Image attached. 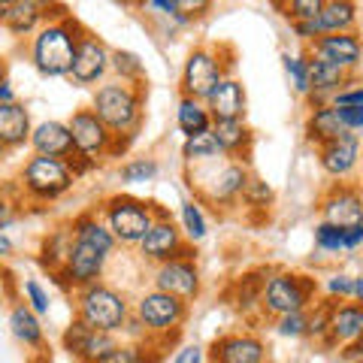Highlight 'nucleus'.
Segmentation results:
<instances>
[{"label": "nucleus", "mask_w": 363, "mask_h": 363, "mask_svg": "<svg viewBox=\"0 0 363 363\" xmlns=\"http://www.w3.org/2000/svg\"><path fill=\"white\" fill-rule=\"evenodd\" d=\"M206 4H212V0H206Z\"/></svg>", "instance_id": "obj_60"}, {"label": "nucleus", "mask_w": 363, "mask_h": 363, "mask_svg": "<svg viewBox=\"0 0 363 363\" xmlns=\"http://www.w3.org/2000/svg\"><path fill=\"white\" fill-rule=\"evenodd\" d=\"M64 348L73 351L82 363H97L100 357H106L109 351L116 348V339H112V333L94 330V327H88L82 321V318H76L64 333Z\"/></svg>", "instance_id": "obj_12"}, {"label": "nucleus", "mask_w": 363, "mask_h": 363, "mask_svg": "<svg viewBox=\"0 0 363 363\" xmlns=\"http://www.w3.org/2000/svg\"><path fill=\"white\" fill-rule=\"evenodd\" d=\"M315 245L321 252H345V227L321 221L315 227Z\"/></svg>", "instance_id": "obj_38"}, {"label": "nucleus", "mask_w": 363, "mask_h": 363, "mask_svg": "<svg viewBox=\"0 0 363 363\" xmlns=\"http://www.w3.org/2000/svg\"><path fill=\"white\" fill-rule=\"evenodd\" d=\"M140 252L145 260H155V264H167V260H173V257L194 260L191 245L185 242L182 230L167 218V215H161V218L149 227V233H145L143 242H140Z\"/></svg>", "instance_id": "obj_9"}, {"label": "nucleus", "mask_w": 363, "mask_h": 363, "mask_svg": "<svg viewBox=\"0 0 363 363\" xmlns=\"http://www.w3.org/2000/svg\"><path fill=\"white\" fill-rule=\"evenodd\" d=\"M112 67V52L104 45V40H97L94 33H82L76 45V58H73V70L70 79L76 85H94L97 79H104V73Z\"/></svg>", "instance_id": "obj_11"}, {"label": "nucleus", "mask_w": 363, "mask_h": 363, "mask_svg": "<svg viewBox=\"0 0 363 363\" xmlns=\"http://www.w3.org/2000/svg\"><path fill=\"white\" fill-rule=\"evenodd\" d=\"M185 315H188L185 300H179L161 288H155L152 294H145V297L136 303V318H140L149 330H157V333L179 327L185 321Z\"/></svg>", "instance_id": "obj_10"}, {"label": "nucleus", "mask_w": 363, "mask_h": 363, "mask_svg": "<svg viewBox=\"0 0 363 363\" xmlns=\"http://www.w3.org/2000/svg\"><path fill=\"white\" fill-rule=\"evenodd\" d=\"M30 116L28 109L18 104H0V145L4 149H16V145L30 143Z\"/></svg>", "instance_id": "obj_23"}, {"label": "nucleus", "mask_w": 363, "mask_h": 363, "mask_svg": "<svg viewBox=\"0 0 363 363\" xmlns=\"http://www.w3.org/2000/svg\"><path fill=\"white\" fill-rule=\"evenodd\" d=\"M242 200L248 203V206H267V203L272 200V188L267 185V182L248 176L245 188H242Z\"/></svg>", "instance_id": "obj_40"}, {"label": "nucleus", "mask_w": 363, "mask_h": 363, "mask_svg": "<svg viewBox=\"0 0 363 363\" xmlns=\"http://www.w3.org/2000/svg\"><path fill=\"white\" fill-rule=\"evenodd\" d=\"M182 230H185V240L188 242L206 240L209 227H206V215H203L197 200H185V203H182Z\"/></svg>", "instance_id": "obj_35"}, {"label": "nucleus", "mask_w": 363, "mask_h": 363, "mask_svg": "<svg viewBox=\"0 0 363 363\" xmlns=\"http://www.w3.org/2000/svg\"><path fill=\"white\" fill-rule=\"evenodd\" d=\"M94 112L116 136H130L143 121V97L128 82H112L97 88Z\"/></svg>", "instance_id": "obj_2"}, {"label": "nucleus", "mask_w": 363, "mask_h": 363, "mask_svg": "<svg viewBox=\"0 0 363 363\" xmlns=\"http://www.w3.org/2000/svg\"><path fill=\"white\" fill-rule=\"evenodd\" d=\"M13 221H16V203L0 194V230H6Z\"/></svg>", "instance_id": "obj_50"}, {"label": "nucleus", "mask_w": 363, "mask_h": 363, "mask_svg": "<svg viewBox=\"0 0 363 363\" xmlns=\"http://www.w3.org/2000/svg\"><path fill=\"white\" fill-rule=\"evenodd\" d=\"M13 4H16V0H0V25L6 21V16H9V9H13Z\"/></svg>", "instance_id": "obj_55"}, {"label": "nucleus", "mask_w": 363, "mask_h": 363, "mask_svg": "<svg viewBox=\"0 0 363 363\" xmlns=\"http://www.w3.org/2000/svg\"><path fill=\"white\" fill-rule=\"evenodd\" d=\"M309 76H312V109L327 106V94H336L339 88L348 82V70H342L339 64L321 58V55L309 52Z\"/></svg>", "instance_id": "obj_19"}, {"label": "nucleus", "mask_w": 363, "mask_h": 363, "mask_svg": "<svg viewBox=\"0 0 363 363\" xmlns=\"http://www.w3.org/2000/svg\"><path fill=\"white\" fill-rule=\"evenodd\" d=\"M157 176V161L152 157H136V161H128L118 169V179L124 185H143V182H152Z\"/></svg>", "instance_id": "obj_37"}, {"label": "nucleus", "mask_w": 363, "mask_h": 363, "mask_svg": "<svg viewBox=\"0 0 363 363\" xmlns=\"http://www.w3.org/2000/svg\"><path fill=\"white\" fill-rule=\"evenodd\" d=\"M342 121H339V112L333 104H327V106H315L312 109V116L306 118V140L315 143V145H324V143H330L336 140L339 133H342Z\"/></svg>", "instance_id": "obj_25"}, {"label": "nucleus", "mask_w": 363, "mask_h": 363, "mask_svg": "<svg viewBox=\"0 0 363 363\" xmlns=\"http://www.w3.org/2000/svg\"><path fill=\"white\" fill-rule=\"evenodd\" d=\"M30 145H33V152L37 155L64 157V161L76 152L70 124H64V121H40L37 128H33V133H30Z\"/></svg>", "instance_id": "obj_20"}, {"label": "nucleus", "mask_w": 363, "mask_h": 363, "mask_svg": "<svg viewBox=\"0 0 363 363\" xmlns=\"http://www.w3.org/2000/svg\"><path fill=\"white\" fill-rule=\"evenodd\" d=\"M212 133H215V140H218L224 157H233V161H248V155H252V143H255V133L248 130V124L242 118L212 121Z\"/></svg>", "instance_id": "obj_22"}, {"label": "nucleus", "mask_w": 363, "mask_h": 363, "mask_svg": "<svg viewBox=\"0 0 363 363\" xmlns=\"http://www.w3.org/2000/svg\"><path fill=\"white\" fill-rule=\"evenodd\" d=\"M281 61H285V73L291 79V85L297 94L309 97L312 94V76H309V55H291L285 52L281 55Z\"/></svg>", "instance_id": "obj_34"}, {"label": "nucleus", "mask_w": 363, "mask_h": 363, "mask_svg": "<svg viewBox=\"0 0 363 363\" xmlns=\"http://www.w3.org/2000/svg\"><path fill=\"white\" fill-rule=\"evenodd\" d=\"M82 28L79 21H73L70 16H58L52 18L49 25H43L33 37L30 45V58L33 67L43 73V76H70L73 70V58H76V45L79 37H82Z\"/></svg>", "instance_id": "obj_1"}, {"label": "nucleus", "mask_w": 363, "mask_h": 363, "mask_svg": "<svg viewBox=\"0 0 363 363\" xmlns=\"http://www.w3.org/2000/svg\"><path fill=\"white\" fill-rule=\"evenodd\" d=\"M221 79H224V70H221L218 55L212 49H194L188 55L185 67H182V97L206 100Z\"/></svg>", "instance_id": "obj_8"}, {"label": "nucleus", "mask_w": 363, "mask_h": 363, "mask_svg": "<svg viewBox=\"0 0 363 363\" xmlns=\"http://www.w3.org/2000/svg\"><path fill=\"white\" fill-rule=\"evenodd\" d=\"M70 124V133H73V145L79 155L91 157H109L112 155V145H116V133H112L94 109H76L73 118L67 121Z\"/></svg>", "instance_id": "obj_7"}, {"label": "nucleus", "mask_w": 363, "mask_h": 363, "mask_svg": "<svg viewBox=\"0 0 363 363\" xmlns=\"http://www.w3.org/2000/svg\"><path fill=\"white\" fill-rule=\"evenodd\" d=\"M0 104H16V91H13V85H9V79L0 82Z\"/></svg>", "instance_id": "obj_53"}, {"label": "nucleus", "mask_w": 363, "mask_h": 363, "mask_svg": "<svg viewBox=\"0 0 363 363\" xmlns=\"http://www.w3.org/2000/svg\"><path fill=\"white\" fill-rule=\"evenodd\" d=\"M245 182H248V173H245L242 161L224 164L218 173H215L212 191H209V200H212V203H230V200H236V197L242 194Z\"/></svg>", "instance_id": "obj_24"}, {"label": "nucleus", "mask_w": 363, "mask_h": 363, "mask_svg": "<svg viewBox=\"0 0 363 363\" xmlns=\"http://www.w3.org/2000/svg\"><path fill=\"white\" fill-rule=\"evenodd\" d=\"M309 333V318L303 312H288V315H279V336H306Z\"/></svg>", "instance_id": "obj_39"}, {"label": "nucleus", "mask_w": 363, "mask_h": 363, "mask_svg": "<svg viewBox=\"0 0 363 363\" xmlns=\"http://www.w3.org/2000/svg\"><path fill=\"white\" fill-rule=\"evenodd\" d=\"M224 152L215 133L206 130V133H194V136H185V145H182V157L188 164H203V161H218Z\"/></svg>", "instance_id": "obj_32"}, {"label": "nucleus", "mask_w": 363, "mask_h": 363, "mask_svg": "<svg viewBox=\"0 0 363 363\" xmlns=\"http://www.w3.org/2000/svg\"><path fill=\"white\" fill-rule=\"evenodd\" d=\"M176 124H179V130L185 133V136L212 130V116H209L206 100L182 97V100H179V109H176Z\"/></svg>", "instance_id": "obj_27"}, {"label": "nucleus", "mask_w": 363, "mask_h": 363, "mask_svg": "<svg viewBox=\"0 0 363 363\" xmlns=\"http://www.w3.org/2000/svg\"><path fill=\"white\" fill-rule=\"evenodd\" d=\"M28 4H33V6H40V9H43V13H45V16H49V9H52L55 4H58V0H28Z\"/></svg>", "instance_id": "obj_56"}, {"label": "nucleus", "mask_w": 363, "mask_h": 363, "mask_svg": "<svg viewBox=\"0 0 363 363\" xmlns=\"http://www.w3.org/2000/svg\"><path fill=\"white\" fill-rule=\"evenodd\" d=\"M73 230H55L52 236H45V242L40 248V264L49 267L55 276H61L67 260H70V252H73Z\"/></svg>", "instance_id": "obj_28"}, {"label": "nucleus", "mask_w": 363, "mask_h": 363, "mask_svg": "<svg viewBox=\"0 0 363 363\" xmlns=\"http://www.w3.org/2000/svg\"><path fill=\"white\" fill-rule=\"evenodd\" d=\"M9 330H13V336L25 345H40L43 342V324H40V318L30 306H16V309L9 312Z\"/></svg>", "instance_id": "obj_31"}, {"label": "nucleus", "mask_w": 363, "mask_h": 363, "mask_svg": "<svg viewBox=\"0 0 363 363\" xmlns=\"http://www.w3.org/2000/svg\"><path fill=\"white\" fill-rule=\"evenodd\" d=\"M215 363H218V360H215Z\"/></svg>", "instance_id": "obj_62"}, {"label": "nucleus", "mask_w": 363, "mask_h": 363, "mask_svg": "<svg viewBox=\"0 0 363 363\" xmlns=\"http://www.w3.org/2000/svg\"><path fill=\"white\" fill-rule=\"evenodd\" d=\"M43 18H49V16H45L40 6L28 4V0H16L4 25L13 30V33H33V30L40 28V21H43Z\"/></svg>", "instance_id": "obj_33"}, {"label": "nucleus", "mask_w": 363, "mask_h": 363, "mask_svg": "<svg viewBox=\"0 0 363 363\" xmlns=\"http://www.w3.org/2000/svg\"><path fill=\"white\" fill-rule=\"evenodd\" d=\"M333 106H363V88L336 91V94H333Z\"/></svg>", "instance_id": "obj_47"}, {"label": "nucleus", "mask_w": 363, "mask_h": 363, "mask_svg": "<svg viewBox=\"0 0 363 363\" xmlns=\"http://www.w3.org/2000/svg\"><path fill=\"white\" fill-rule=\"evenodd\" d=\"M73 182H76V176L64 157L37 155L25 164V173H21V185H25L28 194L40 203L58 200L61 194H67V191L73 188Z\"/></svg>", "instance_id": "obj_5"}, {"label": "nucleus", "mask_w": 363, "mask_h": 363, "mask_svg": "<svg viewBox=\"0 0 363 363\" xmlns=\"http://www.w3.org/2000/svg\"><path fill=\"white\" fill-rule=\"evenodd\" d=\"M357 157H360V140L351 130H342L336 140L318 145V161H321L324 173H330L336 179L348 176L357 167Z\"/></svg>", "instance_id": "obj_15"}, {"label": "nucleus", "mask_w": 363, "mask_h": 363, "mask_svg": "<svg viewBox=\"0 0 363 363\" xmlns=\"http://www.w3.org/2000/svg\"><path fill=\"white\" fill-rule=\"evenodd\" d=\"M106 257L100 248H94L91 242L85 240H73V252H70V260H67V267L58 279L64 281H73V285L85 288V285H94V281L100 279V272H104L106 267Z\"/></svg>", "instance_id": "obj_13"}, {"label": "nucleus", "mask_w": 363, "mask_h": 363, "mask_svg": "<svg viewBox=\"0 0 363 363\" xmlns=\"http://www.w3.org/2000/svg\"><path fill=\"white\" fill-rule=\"evenodd\" d=\"M315 294V281L306 276H291V272H279L264 285V306L272 315H288L303 312L306 303Z\"/></svg>", "instance_id": "obj_6"}, {"label": "nucleus", "mask_w": 363, "mask_h": 363, "mask_svg": "<svg viewBox=\"0 0 363 363\" xmlns=\"http://www.w3.org/2000/svg\"><path fill=\"white\" fill-rule=\"evenodd\" d=\"M145 4H149V9H155V13L176 18V0H145Z\"/></svg>", "instance_id": "obj_52"}, {"label": "nucleus", "mask_w": 363, "mask_h": 363, "mask_svg": "<svg viewBox=\"0 0 363 363\" xmlns=\"http://www.w3.org/2000/svg\"><path fill=\"white\" fill-rule=\"evenodd\" d=\"M318 21H321L324 33H345V30H351L354 28V21H357L354 0H327L321 16H318Z\"/></svg>", "instance_id": "obj_29"}, {"label": "nucleus", "mask_w": 363, "mask_h": 363, "mask_svg": "<svg viewBox=\"0 0 363 363\" xmlns=\"http://www.w3.org/2000/svg\"><path fill=\"white\" fill-rule=\"evenodd\" d=\"M6 155V149H4V145H0V157H4Z\"/></svg>", "instance_id": "obj_59"}, {"label": "nucleus", "mask_w": 363, "mask_h": 363, "mask_svg": "<svg viewBox=\"0 0 363 363\" xmlns=\"http://www.w3.org/2000/svg\"><path fill=\"white\" fill-rule=\"evenodd\" d=\"M4 79H6V61L0 58V82H4Z\"/></svg>", "instance_id": "obj_58"}, {"label": "nucleus", "mask_w": 363, "mask_h": 363, "mask_svg": "<svg viewBox=\"0 0 363 363\" xmlns=\"http://www.w3.org/2000/svg\"><path fill=\"white\" fill-rule=\"evenodd\" d=\"M97 363H145V357H143V351L136 345H116L106 357H100Z\"/></svg>", "instance_id": "obj_44"}, {"label": "nucleus", "mask_w": 363, "mask_h": 363, "mask_svg": "<svg viewBox=\"0 0 363 363\" xmlns=\"http://www.w3.org/2000/svg\"><path fill=\"white\" fill-rule=\"evenodd\" d=\"M73 236L76 240H85L91 242L94 248H100L104 255H112V248H116V236H112L109 224H100L94 215H79V218L73 221Z\"/></svg>", "instance_id": "obj_30"}, {"label": "nucleus", "mask_w": 363, "mask_h": 363, "mask_svg": "<svg viewBox=\"0 0 363 363\" xmlns=\"http://www.w3.org/2000/svg\"><path fill=\"white\" fill-rule=\"evenodd\" d=\"M112 67H116V73L121 76V82H128V85H140L145 79V67L140 61V55H133V52L116 49L112 52Z\"/></svg>", "instance_id": "obj_36"}, {"label": "nucleus", "mask_w": 363, "mask_h": 363, "mask_svg": "<svg viewBox=\"0 0 363 363\" xmlns=\"http://www.w3.org/2000/svg\"><path fill=\"white\" fill-rule=\"evenodd\" d=\"M312 52L321 55V58L339 64L342 70H354L363 58V43L354 37L351 30L345 33H324V37H318L312 43Z\"/></svg>", "instance_id": "obj_17"}, {"label": "nucleus", "mask_w": 363, "mask_h": 363, "mask_svg": "<svg viewBox=\"0 0 363 363\" xmlns=\"http://www.w3.org/2000/svg\"><path fill=\"white\" fill-rule=\"evenodd\" d=\"M354 297H357V303L363 306V276L357 279V285H354Z\"/></svg>", "instance_id": "obj_57"}, {"label": "nucleus", "mask_w": 363, "mask_h": 363, "mask_svg": "<svg viewBox=\"0 0 363 363\" xmlns=\"http://www.w3.org/2000/svg\"><path fill=\"white\" fill-rule=\"evenodd\" d=\"M330 336L336 342H360L363 339V306H336L330 312Z\"/></svg>", "instance_id": "obj_26"}, {"label": "nucleus", "mask_w": 363, "mask_h": 363, "mask_svg": "<svg viewBox=\"0 0 363 363\" xmlns=\"http://www.w3.org/2000/svg\"><path fill=\"white\" fill-rule=\"evenodd\" d=\"M13 240H9V236L4 233V230H0V257H9V255H13Z\"/></svg>", "instance_id": "obj_54"}, {"label": "nucleus", "mask_w": 363, "mask_h": 363, "mask_svg": "<svg viewBox=\"0 0 363 363\" xmlns=\"http://www.w3.org/2000/svg\"><path fill=\"white\" fill-rule=\"evenodd\" d=\"M79 318L94 330L116 333L128 324V303L118 291L94 281V285H85L79 291Z\"/></svg>", "instance_id": "obj_3"}, {"label": "nucleus", "mask_w": 363, "mask_h": 363, "mask_svg": "<svg viewBox=\"0 0 363 363\" xmlns=\"http://www.w3.org/2000/svg\"><path fill=\"white\" fill-rule=\"evenodd\" d=\"M360 245H363V224L345 227V252H354Z\"/></svg>", "instance_id": "obj_51"}, {"label": "nucleus", "mask_w": 363, "mask_h": 363, "mask_svg": "<svg viewBox=\"0 0 363 363\" xmlns=\"http://www.w3.org/2000/svg\"><path fill=\"white\" fill-rule=\"evenodd\" d=\"M294 33H297L300 40H306V43H315L318 37H324L321 21H318V18H303V21H294Z\"/></svg>", "instance_id": "obj_46"}, {"label": "nucleus", "mask_w": 363, "mask_h": 363, "mask_svg": "<svg viewBox=\"0 0 363 363\" xmlns=\"http://www.w3.org/2000/svg\"><path fill=\"white\" fill-rule=\"evenodd\" d=\"M164 212L155 215L152 203H143L136 197H109L106 200V224L112 236L124 245H140L143 236L149 233V227L161 218Z\"/></svg>", "instance_id": "obj_4"}, {"label": "nucleus", "mask_w": 363, "mask_h": 363, "mask_svg": "<svg viewBox=\"0 0 363 363\" xmlns=\"http://www.w3.org/2000/svg\"><path fill=\"white\" fill-rule=\"evenodd\" d=\"M354 285H357L354 276L336 272V276L327 279V294H330V297H354Z\"/></svg>", "instance_id": "obj_43"}, {"label": "nucleus", "mask_w": 363, "mask_h": 363, "mask_svg": "<svg viewBox=\"0 0 363 363\" xmlns=\"http://www.w3.org/2000/svg\"><path fill=\"white\" fill-rule=\"evenodd\" d=\"M25 297H28V306H30V309L37 312V315H45V312H49V306H52V303H49V294L43 291L40 281H33V279L25 281Z\"/></svg>", "instance_id": "obj_42"}, {"label": "nucleus", "mask_w": 363, "mask_h": 363, "mask_svg": "<svg viewBox=\"0 0 363 363\" xmlns=\"http://www.w3.org/2000/svg\"><path fill=\"white\" fill-rule=\"evenodd\" d=\"M327 0H288V13L291 21H303V18H318L321 16Z\"/></svg>", "instance_id": "obj_41"}, {"label": "nucleus", "mask_w": 363, "mask_h": 363, "mask_svg": "<svg viewBox=\"0 0 363 363\" xmlns=\"http://www.w3.org/2000/svg\"><path fill=\"white\" fill-rule=\"evenodd\" d=\"M336 112L345 130H363V106H336Z\"/></svg>", "instance_id": "obj_45"}, {"label": "nucleus", "mask_w": 363, "mask_h": 363, "mask_svg": "<svg viewBox=\"0 0 363 363\" xmlns=\"http://www.w3.org/2000/svg\"><path fill=\"white\" fill-rule=\"evenodd\" d=\"M330 312H333V309H321L318 315H312V318H309V333L321 336L324 330H330Z\"/></svg>", "instance_id": "obj_49"}, {"label": "nucleus", "mask_w": 363, "mask_h": 363, "mask_svg": "<svg viewBox=\"0 0 363 363\" xmlns=\"http://www.w3.org/2000/svg\"><path fill=\"white\" fill-rule=\"evenodd\" d=\"M321 215L327 224L354 227L363 224V197L354 188H333L321 203Z\"/></svg>", "instance_id": "obj_16"}, {"label": "nucleus", "mask_w": 363, "mask_h": 363, "mask_svg": "<svg viewBox=\"0 0 363 363\" xmlns=\"http://www.w3.org/2000/svg\"><path fill=\"white\" fill-rule=\"evenodd\" d=\"M203 360H206V351H203L200 345H185V348H179L176 357H173V363H203Z\"/></svg>", "instance_id": "obj_48"}, {"label": "nucleus", "mask_w": 363, "mask_h": 363, "mask_svg": "<svg viewBox=\"0 0 363 363\" xmlns=\"http://www.w3.org/2000/svg\"><path fill=\"white\" fill-rule=\"evenodd\" d=\"M212 360L218 363H264V342L255 336H221L212 342Z\"/></svg>", "instance_id": "obj_21"}, {"label": "nucleus", "mask_w": 363, "mask_h": 363, "mask_svg": "<svg viewBox=\"0 0 363 363\" xmlns=\"http://www.w3.org/2000/svg\"><path fill=\"white\" fill-rule=\"evenodd\" d=\"M209 116L212 121H227V118H245V88L240 79L224 76L218 85L212 88V94L206 97Z\"/></svg>", "instance_id": "obj_18"}, {"label": "nucleus", "mask_w": 363, "mask_h": 363, "mask_svg": "<svg viewBox=\"0 0 363 363\" xmlns=\"http://www.w3.org/2000/svg\"><path fill=\"white\" fill-rule=\"evenodd\" d=\"M155 285L179 300H191L200 294V272L194 267V260L173 257V260H167V264H161V269H157V276H155Z\"/></svg>", "instance_id": "obj_14"}, {"label": "nucleus", "mask_w": 363, "mask_h": 363, "mask_svg": "<svg viewBox=\"0 0 363 363\" xmlns=\"http://www.w3.org/2000/svg\"><path fill=\"white\" fill-rule=\"evenodd\" d=\"M360 345H363V339H360Z\"/></svg>", "instance_id": "obj_61"}]
</instances>
